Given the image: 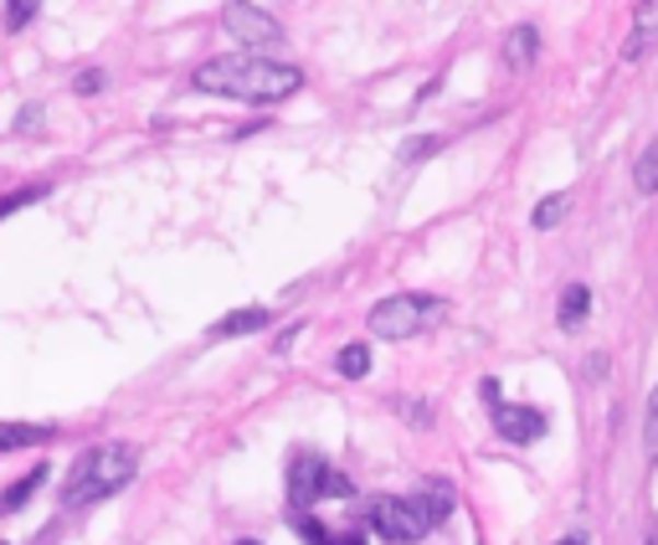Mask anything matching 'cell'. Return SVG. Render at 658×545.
Listing matches in <instances>:
<instances>
[{
    "instance_id": "21",
    "label": "cell",
    "mask_w": 658,
    "mask_h": 545,
    "mask_svg": "<svg viewBox=\"0 0 658 545\" xmlns=\"http://www.w3.org/2000/svg\"><path fill=\"white\" fill-rule=\"evenodd\" d=\"M36 11H42L36 0H11V5H5V26H11V32H21V26H26Z\"/></svg>"
},
{
    "instance_id": "12",
    "label": "cell",
    "mask_w": 658,
    "mask_h": 545,
    "mask_svg": "<svg viewBox=\"0 0 658 545\" xmlns=\"http://www.w3.org/2000/svg\"><path fill=\"white\" fill-rule=\"evenodd\" d=\"M42 484H47V468H42V463H36L32 474H26V478H16V484H11V489H5V495H0V514H16L21 505H26V499H32L36 489H42Z\"/></svg>"
},
{
    "instance_id": "5",
    "label": "cell",
    "mask_w": 658,
    "mask_h": 545,
    "mask_svg": "<svg viewBox=\"0 0 658 545\" xmlns=\"http://www.w3.org/2000/svg\"><path fill=\"white\" fill-rule=\"evenodd\" d=\"M371 530L391 545H417L427 535V514L417 499H396V495H376L371 499Z\"/></svg>"
},
{
    "instance_id": "16",
    "label": "cell",
    "mask_w": 658,
    "mask_h": 545,
    "mask_svg": "<svg viewBox=\"0 0 658 545\" xmlns=\"http://www.w3.org/2000/svg\"><path fill=\"white\" fill-rule=\"evenodd\" d=\"M335 371L345 375V381H360V375L371 371V350H366V345H345L335 356Z\"/></svg>"
},
{
    "instance_id": "3",
    "label": "cell",
    "mask_w": 658,
    "mask_h": 545,
    "mask_svg": "<svg viewBox=\"0 0 658 545\" xmlns=\"http://www.w3.org/2000/svg\"><path fill=\"white\" fill-rule=\"evenodd\" d=\"M350 495L355 484L339 474L335 463H324L320 453H293L288 459V505H293V514H304L320 499H350Z\"/></svg>"
},
{
    "instance_id": "17",
    "label": "cell",
    "mask_w": 658,
    "mask_h": 545,
    "mask_svg": "<svg viewBox=\"0 0 658 545\" xmlns=\"http://www.w3.org/2000/svg\"><path fill=\"white\" fill-rule=\"evenodd\" d=\"M566 206H572L566 196H545V201L535 206V217H530V222H535V232H551V227L566 217Z\"/></svg>"
},
{
    "instance_id": "11",
    "label": "cell",
    "mask_w": 658,
    "mask_h": 545,
    "mask_svg": "<svg viewBox=\"0 0 658 545\" xmlns=\"http://www.w3.org/2000/svg\"><path fill=\"white\" fill-rule=\"evenodd\" d=\"M417 505H423L427 525H442V520L453 514V484H448V478H427V484H423V499H417Z\"/></svg>"
},
{
    "instance_id": "15",
    "label": "cell",
    "mask_w": 658,
    "mask_h": 545,
    "mask_svg": "<svg viewBox=\"0 0 658 545\" xmlns=\"http://www.w3.org/2000/svg\"><path fill=\"white\" fill-rule=\"evenodd\" d=\"M587 309H591V289H587V283H572V289L561 293V324H566V329H576V324L587 320Z\"/></svg>"
},
{
    "instance_id": "26",
    "label": "cell",
    "mask_w": 658,
    "mask_h": 545,
    "mask_svg": "<svg viewBox=\"0 0 658 545\" xmlns=\"http://www.w3.org/2000/svg\"><path fill=\"white\" fill-rule=\"evenodd\" d=\"M561 545H587V535H566V541H561Z\"/></svg>"
},
{
    "instance_id": "6",
    "label": "cell",
    "mask_w": 658,
    "mask_h": 545,
    "mask_svg": "<svg viewBox=\"0 0 658 545\" xmlns=\"http://www.w3.org/2000/svg\"><path fill=\"white\" fill-rule=\"evenodd\" d=\"M221 21H227V32L236 36V42H247V47H278L284 42V26L268 16V11H257V5H227L221 11Z\"/></svg>"
},
{
    "instance_id": "27",
    "label": "cell",
    "mask_w": 658,
    "mask_h": 545,
    "mask_svg": "<svg viewBox=\"0 0 658 545\" xmlns=\"http://www.w3.org/2000/svg\"><path fill=\"white\" fill-rule=\"evenodd\" d=\"M236 545H257V541H236Z\"/></svg>"
},
{
    "instance_id": "22",
    "label": "cell",
    "mask_w": 658,
    "mask_h": 545,
    "mask_svg": "<svg viewBox=\"0 0 658 545\" xmlns=\"http://www.w3.org/2000/svg\"><path fill=\"white\" fill-rule=\"evenodd\" d=\"M36 124H42V103H26V108L16 114V135H32Z\"/></svg>"
},
{
    "instance_id": "19",
    "label": "cell",
    "mask_w": 658,
    "mask_h": 545,
    "mask_svg": "<svg viewBox=\"0 0 658 545\" xmlns=\"http://www.w3.org/2000/svg\"><path fill=\"white\" fill-rule=\"evenodd\" d=\"M643 453H648V463H658V386L648 396V417H643Z\"/></svg>"
},
{
    "instance_id": "24",
    "label": "cell",
    "mask_w": 658,
    "mask_h": 545,
    "mask_svg": "<svg viewBox=\"0 0 658 545\" xmlns=\"http://www.w3.org/2000/svg\"><path fill=\"white\" fill-rule=\"evenodd\" d=\"M330 545H366V535H360V530H345V535H335Z\"/></svg>"
},
{
    "instance_id": "20",
    "label": "cell",
    "mask_w": 658,
    "mask_h": 545,
    "mask_svg": "<svg viewBox=\"0 0 658 545\" xmlns=\"http://www.w3.org/2000/svg\"><path fill=\"white\" fill-rule=\"evenodd\" d=\"M293 530H299V541H309V545H330V541H335V535H330L314 514H293Z\"/></svg>"
},
{
    "instance_id": "8",
    "label": "cell",
    "mask_w": 658,
    "mask_h": 545,
    "mask_svg": "<svg viewBox=\"0 0 658 545\" xmlns=\"http://www.w3.org/2000/svg\"><path fill=\"white\" fill-rule=\"evenodd\" d=\"M268 324H273L268 309H257V304H253V309H232L227 320L211 324V340H236V335H263Z\"/></svg>"
},
{
    "instance_id": "10",
    "label": "cell",
    "mask_w": 658,
    "mask_h": 545,
    "mask_svg": "<svg viewBox=\"0 0 658 545\" xmlns=\"http://www.w3.org/2000/svg\"><path fill=\"white\" fill-rule=\"evenodd\" d=\"M57 427H32V422H0V453H16V448L51 443Z\"/></svg>"
},
{
    "instance_id": "4",
    "label": "cell",
    "mask_w": 658,
    "mask_h": 545,
    "mask_svg": "<svg viewBox=\"0 0 658 545\" xmlns=\"http://www.w3.org/2000/svg\"><path fill=\"white\" fill-rule=\"evenodd\" d=\"M442 320V304L432 293H391L371 309V335L376 340H412L417 329Z\"/></svg>"
},
{
    "instance_id": "7",
    "label": "cell",
    "mask_w": 658,
    "mask_h": 545,
    "mask_svg": "<svg viewBox=\"0 0 658 545\" xmlns=\"http://www.w3.org/2000/svg\"><path fill=\"white\" fill-rule=\"evenodd\" d=\"M494 432L505 438V443H541L545 432H551V422H545L541 407H494Z\"/></svg>"
},
{
    "instance_id": "1",
    "label": "cell",
    "mask_w": 658,
    "mask_h": 545,
    "mask_svg": "<svg viewBox=\"0 0 658 545\" xmlns=\"http://www.w3.org/2000/svg\"><path fill=\"white\" fill-rule=\"evenodd\" d=\"M206 98H236V103H284L304 88V68L278 62V57H253V51H227L196 68L191 78Z\"/></svg>"
},
{
    "instance_id": "14",
    "label": "cell",
    "mask_w": 658,
    "mask_h": 545,
    "mask_svg": "<svg viewBox=\"0 0 658 545\" xmlns=\"http://www.w3.org/2000/svg\"><path fill=\"white\" fill-rule=\"evenodd\" d=\"M633 186H638L643 196H654V190H658V139H648L643 154L633 160Z\"/></svg>"
},
{
    "instance_id": "2",
    "label": "cell",
    "mask_w": 658,
    "mask_h": 545,
    "mask_svg": "<svg viewBox=\"0 0 658 545\" xmlns=\"http://www.w3.org/2000/svg\"><path fill=\"white\" fill-rule=\"evenodd\" d=\"M135 474H139V448L135 443H93V448H83L78 463L68 468L62 505H68V510L99 505V499L118 495L124 484H135Z\"/></svg>"
},
{
    "instance_id": "23",
    "label": "cell",
    "mask_w": 658,
    "mask_h": 545,
    "mask_svg": "<svg viewBox=\"0 0 658 545\" xmlns=\"http://www.w3.org/2000/svg\"><path fill=\"white\" fill-rule=\"evenodd\" d=\"M72 88H78V93H83V98H93V93H99V88H103V72H99V68L78 72V83H72Z\"/></svg>"
},
{
    "instance_id": "25",
    "label": "cell",
    "mask_w": 658,
    "mask_h": 545,
    "mask_svg": "<svg viewBox=\"0 0 658 545\" xmlns=\"http://www.w3.org/2000/svg\"><path fill=\"white\" fill-rule=\"evenodd\" d=\"M484 402H489V407H499V381H494V375L484 381Z\"/></svg>"
},
{
    "instance_id": "13",
    "label": "cell",
    "mask_w": 658,
    "mask_h": 545,
    "mask_svg": "<svg viewBox=\"0 0 658 545\" xmlns=\"http://www.w3.org/2000/svg\"><path fill=\"white\" fill-rule=\"evenodd\" d=\"M535 47H541V32H535V26H520V32H509V42H505L509 68H530V62H535Z\"/></svg>"
},
{
    "instance_id": "18",
    "label": "cell",
    "mask_w": 658,
    "mask_h": 545,
    "mask_svg": "<svg viewBox=\"0 0 658 545\" xmlns=\"http://www.w3.org/2000/svg\"><path fill=\"white\" fill-rule=\"evenodd\" d=\"M42 196H47V186H21V190H5V196H0V222H5L11 211H21V206L42 201Z\"/></svg>"
},
{
    "instance_id": "9",
    "label": "cell",
    "mask_w": 658,
    "mask_h": 545,
    "mask_svg": "<svg viewBox=\"0 0 658 545\" xmlns=\"http://www.w3.org/2000/svg\"><path fill=\"white\" fill-rule=\"evenodd\" d=\"M654 47H658V0H648V5H638V16H633V36H627L623 57L638 62V57H648Z\"/></svg>"
}]
</instances>
